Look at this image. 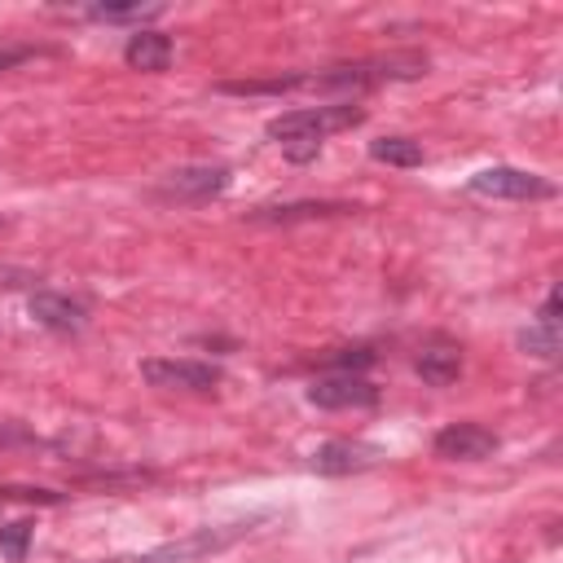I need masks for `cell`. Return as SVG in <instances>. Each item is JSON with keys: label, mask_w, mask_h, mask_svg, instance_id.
<instances>
[{"label": "cell", "mask_w": 563, "mask_h": 563, "mask_svg": "<svg viewBox=\"0 0 563 563\" xmlns=\"http://www.w3.org/2000/svg\"><path fill=\"white\" fill-rule=\"evenodd\" d=\"M141 378L150 387H167V391H211V387H220L224 369L211 361H194V356H150V361H141Z\"/></svg>", "instance_id": "5"}, {"label": "cell", "mask_w": 563, "mask_h": 563, "mask_svg": "<svg viewBox=\"0 0 563 563\" xmlns=\"http://www.w3.org/2000/svg\"><path fill=\"white\" fill-rule=\"evenodd\" d=\"M31 537H35V523H26V519L4 523V528H0V554L13 559V563H22L26 550H31Z\"/></svg>", "instance_id": "18"}, {"label": "cell", "mask_w": 563, "mask_h": 563, "mask_svg": "<svg viewBox=\"0 0 563 563\" xmlns=\"http://www.w3.org/2000/svg\"><path fill=\"white\" fill-rule=\"evenodd\" d=\"M427 70L422 53H387V57H361L339 62L321 70H295V75H268V79H224L216 92L229 97H286V92H365L396 79H418Z\"/></svg>", "instance_id": "1"}, {"label": "cell", "mask_w": 563, "mask_h": 563, "mask_svg": "<svg viewBox=\"0 0 563 563\" xmlns=\"http://www.w3.org/2000/svg\"><path fill=\"white\" fill-rule=\"evenodd\" d=\"M365 119V106L356 101H330V106H299V110H286L277 119H268V136L282 141V145H321V136L330 132H343V128H356Z\"/></svg>", "instance_id": "2"}, {"label": "cell", "mask_w": 563, "mask_h": 563, "mask_svg": "<svg viewBox=\"0 0 563 563\" xmlns=\"http://www.w3.org/2000/svg\"><path fill=\"white\" fill-rule=\"evenodd\" d=\"M172 57H176L172 35H167V31H154V26H141V31L128 35V44H123V62H128L132 70H167Z\"/></svg>", "instance_id": "13"}, {"label": "cell", "mask_w": 563, "mask_h": 563, "mask_svg": "<svg viewBox=\"0 0 563 563\" xmlns=\"http://www.w3.org/2000/svg\"><path fill=\"white\" fill-rule=\"evenodd\" d=\"M471 194L479 198H506V202H537V198H554V180L523 172V167H484L466 180Z\"/></svg>", "instance_id": "6"}, {"label": "cell", "mask_w": 563, "mask_h": 563, "mask_svg": "<svg viewBox=\"0 0 563 563\" xmlns=\"http://www.w3.org/2000/svg\"><path fill=\"white\" fill-rule=\"evenodd\" d=\"M413 369H418L422 383H431V387H449V383H457V374H462V352H457V347H444V343L422 347L418 361H413Z\"/></svg>", "instance_id": "14"}, {"label": "cell", "mask_w": 563, "mask_h": 563, "mask_svg": "<svg viewBox=\"0 0 563 563\" xmlns=\"http://www.w3.org/2000/svg\"><path fill=\"white\" fill-rule=\"evenodd\" d=\"M374 361H378V356H374V347H365V343H361V347H339V352H330L321 365H325L330 374H365Z\"/></svg>", "instance_id": "17"}, {"label": "cell", "mask_w": 563, "mask_h": 563, "mask_svg": "<svg viewBox=\"0 0 563 563\" xmlns=\"http://www.w3.org/2000/svg\"><path fill=\"white\" fill-rule=\"evenodd\" d=\"M264 519H238V523H216V528L207 523V528H194V532H185V537H176V541H167V545H158L150 554H123V559H97V563H198L207 554L229 550L233 541H242Z\"/></svg>", "instance_id": "3"}, {"label": "cell", "mask_w": 563, "mask_h": 563, "mask_svg": "<svg viewBox=\"0 0 563 563\" xmlns=\"http://www.w3.org/2000/svg\"><path fill=\"white\" fill-rule=\"evenodd\" d=\"M369 158H378V163H387V167H422V145L418 141H409V136H378L374 145H369Z\"/></svg>", "instance_id": "15"}, {"label": "cell", "mask_w": 563, "mask_h": 563, "mask_svg": "<svg viewBox=\"0 0 563 563\" xmlns=\"http://www.w3.org/2000/svg\"><path fill=\"white\" fill-rule=\"evenodd\" d=\"M40 277L31 268H18V264H0V290H22V286H35Z\"/></svg>", "instance_id": "21"}, {"label": "cell", "mask_w": 563, "mask_h": 563, "mask_svg": "<svg viewBox=\"0 0 563 563\" xmlns=\"http://www.w3.org/2000/svg\"><path fill=\"white\" fill-rule=\"evenodd\" d=\"M44 53H53V48H44V44H0V70H13V66H22L31 57H44Z\"/></svg>", "instance_id": "20"}, {"label": "cell", "mask_w": 563, "mask_h": 563, "mask_svg": "<svg viewBox=\"0 0 563 563\" xmlns=\"http://www.w3.org/2000/svg\"><path fill=\"white\" fill-rule=\"evenodd\" d=\"M497 444H501V435L488 431L484 422H449L431 440V449L440 457H453V462H479V457L497 453Z\"/></svg>", "instance_id": "8"}, {"label": "cell", "mask_w": 563, "mask_h": 563, "mask_svg": "<svg viewBox=\"0 0 563 563\" xmlns=\"http://www.w3.org/2000/svg\"><path fill=\"white\" fill-rule=\"evenodd\" d=\"M0 501H35V506H57L62 493L53 488H26V484H0Z\"/></svg>", "instance_id": "19"}, {"label": "cell", "mask_w": 563, "mask_h": 563, "mask_svg": "<svg viewBox=\"0 0 563 563\" xmlns=\"http://www.w3.org/2000/svg\"><path fill=\"white\" fill-rule=\"evenodd\" d=\"M26 312L53 334H79L88 325V308L79 299H70V295H57V290H35L26 299Z\"/></svg>", "instance_id": "9"}, {"label": "cell", "mask_w": 563, "mask_h": 563, "mask_svg": "<svg viewBox=\"0 0 563 563\" xmlns=\"http://www.w3.org/2000/svg\"><path fill=\"white\" fill-rule=\"evenodd\" d=\"M559 343H563L559 339V286H550L545 299H541L537 321L528 330H519V347L528 356H537V361H554L559 356Z\"/></svg>", "instance_id": "12"}, {"label": "cell", "mask_w": 563, "mask_h": 563, "mask_svg": "<svg viewBox=\"0 0 563 563\" xmlns=\"http://www.w3.org/2000/svg\"><path fill=\"white\" fill-rule=\"evenodd\" d=\"M163 13V4H88L84 9V18H92V22H132L136 31H141V22H150V18H158Z\"/></svg>", "instance_id": "16"}, {"label": "cell", "mask_w": 563, "mask_h": 563, "mask_svg": "<svg viewBox=\"0 0 563 563\" xmlns=\"http://www.w3.org/2000/svg\"><path fill=\"white\" fill-rule=\"evenodd\" d=\"M233 172L224 163H189V167H172L158 176V185L150 189L154 202H167V207H194V202H211L229 189Z\"/></svg>", "instance_id": "4"}, {"label": "cell", "mask_w": 563, "mask_h": 563, "mask_svg": "<svg viewBox=\"0 0 563 563\" xmlns=\"http://www.w3.org/2000/svg\"><path fill=\"white\" fill-rule=\"evenodd\" d=\"M361 211L356 202H339V198H299V202H273V207H255L246 211L255 224H299V220H325V216H352Z\"/></svg>", "instance_id": "10"}, {"label": "cell", "mask_w": 563, "mask_h": 563, "mask_svg": "<svg viewBox=\"0 0 563 563\" xmlns=\"http://www.w3.org/2000/svg\"><path fill=\"white\" fill-rule=\"evenodd\" d=\"M308 405H317V409H374L378 387L365 374H321L308 383Z\"/></svg>", "instance_id": "7"}, {"label": "cell", "mask_w": 563, "mask_h": 563, "mask_svg": "<svg viewBox=\"0 0 563 563\" xmlns=\"http://www.w3.org/2000/svg\"><path fill=\"white\" fill-rule=\"evenodd\" d=\"M378 457L383 453L374 444H361V440H325L312 453V471L317 475H356V471L378 466Z\"/></svg>", "instance_id": "11"}, {"label": "cell", "mask_w": 563, "mask_h": 563, "mask_svg": "<svg viewBox=\"0 0 563 563\" xmlns=\"http://www.w3.org/2000/svg\"><path fill=\"white\" fill-rule=\"evenodd\" d=\"M0 224H4V216H0Z\"/></svg>", "instance_id": "22"}]
</instances>
